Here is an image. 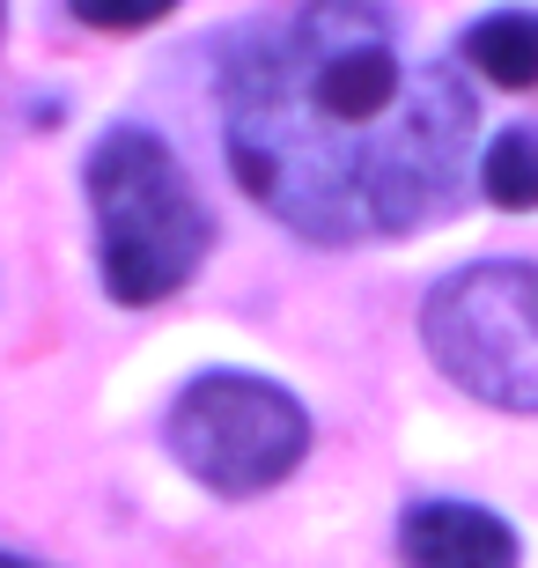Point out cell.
I'll list each match as a JSON object with an SVG mask.
<instances>
[{
	"label": "cell",
	"instance_id": "cell-9",
	"mask_svg": "<svg viewBox=\"0 0 538 568\" xmlns=\"http://www.w3.org/2000/svg\"><path fill=\"white\" fill-rule=\"evenodd\" d=\"M0 568H38V561H22V554H0Z\"/></svg>",
	"mask_w": 538,
	"mask_h": 568
},
{
	"label": "cell",
	"instance_id": "cell-8",
	"mask_svg": "<svg viewBox=\"0 0 538 568\" xmlns=\"http://www.w3.org/2000/svg\"><path fill=\"white\" fill-rule=\"evenodd\" d=\"M89 30H148L170 16V0H67Z\"/></svg>",
	"mask_w": 538,
	"mask_h": 568
},
{
	"label": "cell",
	"instance_id": "cell-4",
	"mask_svg": "<svg viewBox=\"0 0 538 568\" xmlns=\"http://www.w3.org/2000/svg\"><path fill=\"white\" fill-rule=\"evenodd\" d=\"M170 450L214 495H258L288 480L311 450V414L295 392L244 369H207L170 406Z\"/></svg>",
	"mask_w": 538,
	"mask_h": 568
},
{
	"label": "cell",
	"instance_id": "cell-5",
	"mask_svg": "<svg viewBox=\"0 0 538 568\" xmlns=\"http://www.w3.org/2000/svg\"><path fill=\"white\" fill-rule=\"evenodd\" d=\"M406 568H517V531L479 503H414L398 517Z\"/></svg>",
	"mask_w": 538,
	"mask_h": 568
},
{
	"label": "cell",
	"instance_id": "cell-2",
	"mask_svg": "<svg viewBox=\"0 0 538 568\" xmlns=\"http://www.w3.org/2000/svg\"><path fill=\"white\" fill-rule=\"evenodd\" d=\"M89 207H97V266H104L111 303L141 311L185 288L192 266L207 258V207L192 192L185 163L170 155L163 133L111 126L89 148Z\"/></svg>",
	"mask_w": 538,
	"mask_h": 568
},
{
	"label": "cell",
	"instance_id": "cell-1",
	"mask_svg": "<svg viewBox=\"0 0 538 568\" xmlns=\"http://www.w3.org/2000/svg\"><path fill=\"white\" fill-rule=\"evenodd\" d=\"M236 185L317 244L443 222L473 155V89L398 52L369 8H288L236 30L222 60Z\"/></svg>",
	"mask_w": 538,
	"mask_h": 568
},
{
	"label": "cell",
	"instance_id": "cell-3",
	"mask_svg": "<svg viewBox=\"0 0 538 568\" xmlns=\"http://www.w3.org/2000/svg\"><path fill=\"white\" fill-rule=\"evenodd\" d=\"M420 339L457 392L501 414H538V266L479 258L435 281L420 303Z\"/></svg>",
	"mask_w": 538,
	"mask_h": 568
},
{
	"label": "cell",
	"instance_id": "cell-6",
	"mask_svg": "<svg viewBox=\"0 0 538 568\" xmlns=\"http://www.w3.org/2000/svg\"><path fill=\"white\" fill-rule=\"evenodd\" d=\"M457 52L487 74L495 89H531L538 82V8H509V16H479Z\"/></svg>",
	"mask_w": 538,
	"mask_h": 568
},
{
	"label": "cell",
	"instance_id": "cell-7",
	"mask_svg": "<svg viewBox=\"0 0 538 568\" xmlns=\"http://www.w3.org/2000/svg\"><path fill=\"white\" fill-rule=\"evenodd\" d=\"M479 192L509 214L538 207V126H501L479 155Z\"/></svg>",
	"mask_w": 538,
	"mask_h": 568
}]
</instances>
